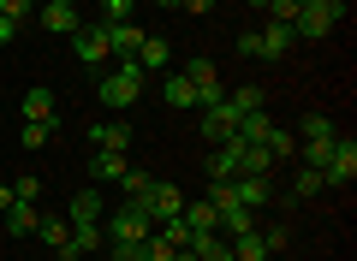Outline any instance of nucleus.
<instances>
[{
  "mask_svg": "<svg viewBox=\"0 0 357 261\" xmlns=\"http://www.w3.org/2000/svg\"><path fill=\"white\" fill-rule=\"evenodd\" d=\"M30 13H36V0H0V18H13V24H24Z\"/></svg>",
  "mask_w": 357,
  "mask_h": 261,
  "instance_id": "nucleus-36",
  "label": "nucleus"
},
{
  "mask_svg": "<svg viewBox=\"0 0 357 261\" xmlns=\"http://www.w3.org/2000/svg\"><path fill=\"white\" fill-rule=\"evenodd\" d=\"M102 190H77V196L72 202H66V220H72V226H102Z\"/></svg>",
  "mask_w": 357,
  "mask_h": 261,
  "instance_id": "nucleus-12",
  "label": "nucleus"
},
{
  "mask_svg": "<svg viewBox=\"0 0 357 261\" xmlns=\"http://www.w3.org/2000/svg\"><path fill=\"white\" fill-rule=\"evenodd\" d=\"M126 155H119V149H96V155H89V178H114V184H119V178H126Z\"/></svg>",
  "mask_w": 357,
  "mask_h": 261,
  "instance_id": "nucleus-18",
  "label": "nucleus"
},
{
  "mask_svg": "<svg viewBox=\"0 0 357 261\" xmlns=\"http://www.w3.org/2000/svg\"><path fill=\"white\" fill-rule=\"evenodd\" d=\"M54 131H60L54 119H24V131H18V143H24V149H42V143H48Z\"/></svg>",
  "mask_w": 357,
  "mask_h": 261,
  "instance_id": "nucleus-28",
  "label": "nucleus"
},
{
  "mask_svg": "<svg viewBox=\"0 0 357 261\" xmlns=\"http://www.w3.org/2000/svg\"><path fill=\"white\" fill-rule=\"evenodd\" d=\"M268 131H274L268 107H262V113H244V119H238V137H244V143H268Z\"/></svg>",
  "mask_w": 357,
  "mask_h": 261,
  "instance_id": "nucleus-25",
  "label": "nucleus"
},
{
  "mask_svg": "<svg viewBox=\"0 0 357 261\" xmlns=\"http://www.w3.org/2000/svg\"><path fill=\"white\" fill-rule=\"evenodd\" d=\"M143 77H149V72H143L137 60H119L114 72H102V84H96V89H102V107H114V113L131 107V101L143 95Z\"/></svg>",
  "mask_w": 357,
  "mask_h": 261,
  "instance_id": "nucleus-1",
  "label": "nucleus"
},
{
  "mask_svg": "<svg viewBox=\"0 0 357 261\" xmlns=\"http://www.w3.org/2000/svg\"><path fill=\"white\" fill-rule=\"evenodd\" d=\"M227 107L238 113V119H244V113H262V89H256V84H244V89H232V95H227Z\"/></svg>",
  "mask_w": 357,
  "mask_h": 261,
  "instance_id": "nucleus-29",
  "label": "nucleus"
},
{
  "mask_svg": "<svg viewBox=\"0 0 357 261\" xmlns=\"http://www.w3.org/2000/svg\"><path fill=\"white\" fill-rule=\"evenodd\" d=\"M6 208H13V184H0V214H6Z\"/></svg>",
  "mask_w": 357,
  "mask_h": 261,
  "instance_id": "nucleus-43",
  "label": "nucleus"
},
{
  "mask_svg": "<svg viewBox=\"0 0 357 261\" xmlns=\"http://www.w3.org/2000/svg\"><path fill=\"white\" fill-rule=\"evenodd\" d=\"M131 60H137L143 72H155V77H161V72H173V48H167V42L155 36V30H149V36H143V48L131 54Z\"/></svg>",
  "mask_w": 357,
  "mask_h": 261,
  "instance_id": "nucleus-14",
  "label": "nucleus"
},
{
  "mask_svg": "<svg viewBox=\"0 0 357 261\" xmlns=\"http://www.w3.org/2000/svg\"><path fill=\"white\" fill-rule=\"evenodd\" d=\"M155 6H167V13H173V6H178V0H155Z\"/></svg>",
  "mask_w": 357,
  "mask_h": 261,
  "instance_id": "nucleus-44",
  "label": "nucleus"
},
{
  "mask_svg": "<svg viewBox=\"0 0 357 261\" xmlns=\"http://www.w3.org/2000/svg\"><path fill=\"white\" fill-rule=\"evenodd\" d=\"M89 149H119L126 155L131 149V125L126 119H96L89 125Z\"/></svg>",
  "mask_w": 357,
  "mask_h": 261,
  "instance_id": "nucleus-10",
  "label": "nucleus"
},
{
  "mask_svg": "<svg viewBox=\"0 0 357 261\" xmlns=\"http://www.w3.org/2000/svg\"><path fill=\"white\" fill-rule=\"evenodd\" d=\"M36 226H42V208L13 196V208H6V232H13V237H36Z\"/></svg>",
  "mask_w": 357,
  "mask_h": 261,
  "instance_id": "nucleus-16",
  "label": "nucleus"
},
{
  "mask_svg": "<svg viewBox=\"0 0 357 261\" xmlns=\"http://www.w3.org/2000/svg\"><path fill=\"white\" fill-rule=\"evenodd\" d=\"M137 249H143V261H173V255H178V249H173V244H167V237H161V232H149V237H143V244H137Z\"/></svg>",
  "mask_w": 357,
  "mask_h": 261,
  "instance_id": "nucleus-34",
  "label": "nucleus"
},
{
  "mask_svg": "<svg viewBox=\"0 0 357 261\" xmlns=\"http://www.w3.org/2000/svg\"><path fill=\"white\" fill-rule=\"evenodd\" d=\"M131 6H143V0H131Z\"/></svg>",
  "mask_w": 357,
  "mask_h": 261,
  "instance_id": "nucleus-47",
  "label": "nucleus"
},
{
  "mask_svg": "<svg viewBox=\"0 0 357 261\" xmlns=\"http://www.w3.org/2000/svg\"><path fill=\"white\" fill-rule=\"evenodd\" d=\"M149 184H155V178H149V173H137V166H126V178H119V190H126V196H143Z\"/></svg>",
  "mask_w": 357,
  "mask_h": 261,
  "instance_id": "nucleus-35",
  "label": "nucleus"
},
{
  "mask_svg": "<svg viewBox=\"0 0 357 261\" xmlns=\"http://www.w3.org/2000/svg\"><path fill=\"white\" fill-rule=\"evenodd\" d=\"M298 6H310V13H340L345 18V0H298Z\"/></svg>",
  "mask_w": 357,
  "mask_h": 261,
  "instance_id": "nucleus-40",
  "label": "nucleus"
},
{
  "mask_svg": "<svg viewBox=\"0 0 357 261\" xmlns=\"http://www.w3.org/2000/svg\"><path fill=\"white\" fill-rule=\"evenodd\" d=\"M268 155H274V161H286V155H298V137L292 131H280V125H274V131H268V143H262Z\"/></svg>",
  "mask_w": 357,
  "mask_h": 261,
  "instance_id": "nucleus-33",
  "label": "nucleus"
},
{
  "mask_svg": "<svg viewBox=\"0 0 357 261\" xmlns=\"http://www.w3.org/2000/svg\"><path fill=\"white\" fill-rule=\"evenodd\" d=\"M250 6H262V13H268V0H250Z\"/></svg>",
  "mask_w": 357,
  "mask_h": 261,
  "instance_id": "nucleus-45",
  "label": "nucleus"
},
{
  "mask_svg": "<svg viewBox=\"0 0 357 261\" xmlns=\"http://www.w3.org/2000/svg\"><path fill=\"white\" fill-rule=\"evenodd\" d=\"M203 137H208V143H232V137H238V113H232L227 101L203 113Z\"/></svg>",
  "mask_w": 357,
  "mask_h": 261,
  "instance_id": "nucleus-13",
  "label": "nucleus"
},
{
  "mask_svg": "<svg viewBox=\"0 0 357 261\" xmlns=\"http://www.w3.org/2000/svg\"><path fill=\"white\" fill-rule=\"evenodd\" d=\"M227 244H232V261H268V244H262L256 226H250V232H238V237H227Z\"/></svg>",
  "mask_w": 357,
  "mask_h": 261,
  "instance_id": "nucleus-20",
  "label": "nucleus"
},
{
  "mask_svg": "<svg viewBox=\"0 0 357 261\" xmlns=\"http://www.w3.org/2000/svg\"><path fill=\"white\" fill-rule=\"evenodd\" d=\"M298 48L292 24H280V18H268L262 30H256V60H286V54Z\"/></svg>",
  "mask_w": 357,
  "mask_h": 261,
  "instance_id": "nucleus-5",
  "label": "nucleus"
},
{
  "mask_svg": "<svg viewBox=\"0 0 357 261\" xmlns=\"http://www.w3.org/2000/svg\"><path fill=\"white\" fill-rule=\"evenodd\" d=\"M102 244H107L102 226H72V249H77V255H96Z\"/></svg>",
  "mask_w": 357,
  "mask_h": 261,
  "instance_id": "nucleus-27",
  "label": "nucleus"
},
{
  "mask_svg": "<svg viewBox=\"0 0 357 261\" xmlns=\"http://www.w3.org/2000/svg\"><path fill=\"white\" fill-rule=\"evenodd\" d=\"M13 196L18 202H36L42 196V178H13Z\"/></svg>",
  "mask_w": 357,
  "mask_h": 261,
  "instance_id": "nucleus-37",
  "label": "nucleus"
},
{
  "mask_svg": "<svg viewBox=\"0 0 357 261\" xmlns=\"http://www.w3.org/2000/svg\"><path fill=\"white\" fill-rule=\"evenodd\" d=\"M24 119H54V89L48 84L24 89Z\"/></svg>",
  "mask_w": 357,
  "mask_h": 261,
  "instance_id": "nucleus-23",
  "label": "nucleus"
},
{
  "mask_svg": "<svg viewBox=\"0 0 357 261\" xmlns=\"http://www.w3.org/2000/svg\"><path fill=\"white\" fill-rule=\"evenodd\" d=\"M36 237H42V244H48V249H60L66 237H72V220H66V214H42V226H36Z\"/></svg>",
  "mask_w": 357,
  "mask_h": 261,
  "instance_id": "nucleus-22",
  "label": "nucleus"
},
{
  "mask_svg": "<svg viewBox=\"0 0 357 261\" xmlns=\"http://www.w3.org/2000/svg\"><path fill=\"white\" fill-rule=\"evenodd\" d=\"M357 178V143L351 137H333V155L321 166V184H351Z\"/></svg>",
  "mask_w": 357,
  "mask_h": 261,
  "instance_id": "nucleus-7",
  "label": "nucleus"
},
{
  "mask_svg": "<svg viewBox=\"0 0 357 261\" xmlns=\"http://www.w3.org/2000/svg\"><path fill=\"white\" fill-rule=\"evenodd\" d=\"M238 143H244V137H238ZM274 166H280V161H274V155H268L262 143H244V161H238V173H256V178H268Z\"/></svg>",
  "mask_w": 357,
  "mask_h": 261,
  "instance_id": "nucleus-21",
  "label": "nucleus"
},
{
  "mask_svg": "<svg viewBox=\"0 0 357 261\" xmlns=\"http://www.w3.org/2000/svg\"><path fill=\"white\" fill-rule=\"evenodd\" d=\"M137 202L149 208V220H155V226H173L178 214H185V196H178V184H167V178H155V184L143 190Z\"/></svg>",
  "mask_w": 357,
  "mask_h": 261,
  "instance_id": "nucleus-3",
  "label": "nucleus"
},
{
  "mask_svg": "<svg viewBox=\"0 0 357 261\" xmlns=\"http://www.w3.org/2000/svg\"><path fill=\"white\" fill-rule=\"evenodd\" d=\"M298 137H340V131H333V119H328V113H310V119H298Z\"/></svg>",
  "mask_w": 357,
  "mask_h": 261,
  "instance_id": "nucleus-32",
  "label": "nucleus"
},
{
  "mask_svg": "<svg viewBox=\"0 0 357 261\" xmlns=\"http://www.w3.org/2000/svg\"><path fill=\"white\" fill-rule=\"evenodd\" d=\"M185 77H191V89H197V107H203V113L227 101V89H220V72H215L208 60H191V65H185Z\"/></svg>",
  "mask_w": 357,
  "mask_h": 261,
  "instance_id": "nucleus-4",
  "label": "nucleus"
},
{
  "mask_svg": "<svg viewBox=\"0 0 357 261\" xmlns=\"http://www.w3.org/2000/svg\"><path fill=\"white\" fill-rule=\"evenodd\" d=\"M102 232H107V244H143V237L155 232V220H149V208H143L137 196H126L119 214H102Z\"/></svg>",
  "mask_w": 357,
  "mask_h": 261,
  "instance_id": "nucleus-2",
  "label": "nucleus"
},
{
  "mask_svg": "<svg viewBox=\"0 0 357 261\" xmlns=\"http://www.w3.org/2000/svg\"><path fill=\"white\" fill-rule=\"evenodd\" d=\"M178 6H185V13H197V18H203V13H215V0H178Z\"/></svg>",
  "mask_w": 357,
  "mask_h": 261,
  "instance_id": "nucleus-41",
  "label": "nucleus"
},
{
  "mask_svg": "<svg viewBox=\"0 0 357 261\" xmlns=\"http://www.w3.org/2000/svg\"><path fill=\"white\" fill-rule=\"evenodd\" d=\"M13 36H18V24H13V18H0V48H6Z\"/></svg>",
  "mask_w": 357,
  "mask_h": 261,
  "instance_id": "nucleus-42",
  "label": "nucleus"
},
{
  "mask_svg": "<svg viewBox=\"0 0 357 261\" xmlns=\"http://www.w3.org/2000/svg\"><path fill=\"white\" fill-rule=\"evenodd\" d=\"M66 6H77V0H66Z\"/></svg>",
  "mask_w": 357,
  "mask_h": 261,
  "instance_id": "nucleus-46",
  "label": "nucleus"
},
{
  "mask_svg": "<svg viewBox=\"0 0 357 261\" xmlns=\"http://www.w3.org/2000/svg\"><path fill=\"white\" fill-rule=\"evenodd\" d=\"M286 237H292V232H286V226H268V232H262V244H268V255H274V249H286Z\"/></svg>",
  "mask_w": 357,
  "mask_h": 261,
  "instance_id": "nucleus-38",
  "label": "nucleus"
},
{
  "mask_svg": "<svg viewBox=\"0 0 357 261\" xmlns=\"http://www.w3.org/2000/svg\"><path fill=\"white\" fill-rule=\"evenodd\" d=\"M72 54L84 65H107V54H114V42H107V24H84L72 36Z\"/></svg>",
  "mask_w": 357,
  "mask_h": 261,
  "instance_id": "nucleus-8",
  "label": "nucleus"
},
{
  "mask_svg": "<svg viewBox=\"0 0 357 261\" xmlns=\"http://www.w3.org/2000/svg\"><path fill=\"white\" fill-rule=\"evenodd\" d=\"M345 18L340 13H310V6H298V18H292V36L298 42H316V36H333Z\"/></svg>",
  "mask_w": 357,
  "mask_h": 261,
  "instance_id": "nucleus-9",
  "label": "nucleus"
},
{
  "mask_svg": "<svg viewBox=\"0 0 357 261\" xmlns=\"http://www.w3.org/2000/svg\"><path fill=\"white\" fill-rule=\"evenodd\" d=\"M328 155H333V137H310V143H304V166H310V173H321Z\"/></svg>",
  "mask_w": 357,
  "mask_h": 261,
  "instance_id": "nucleus-30",
  "label": "nucleus"
},
{
  "mask_svg": "<svg viewBox=\"0 0 357 261\" xmlns=\"http://www.w3.org/2000/svg\"><path fill=\"white\" fill-rule=\"evenodd\" d=\"M220 214V226H215V232H227V237H238V232H250V208H238V202H232V208H215Z\"/></svg>",
  "mask_w": 357,
  "mask_h": 261,
  "instance_id": "nucleus-26",
  "label": "nucleus"
},
{
  "mask_svg": "<svg viewBox=\"0 0 357 261\" xmlns=\"http://www.w3.org/2000/svg\"><path fill=\"white\" fill-rule=\"evenodd\" d=\"M268 196H274V184H268V178H256V173H238V178H232V202H238V208L256 214Z\"/></svg>",
  "mask_w": 357,
  "mask_h": 261,
  "instance_id": "nucleus-11",
  "label": "nucleus"
},
{
  "mask_svg": "<svg viewBox=\"0 0 357 261\" xmlns=\"http://www.w3.org/2000/svg\"><path fill=\"white\" fill-rule=\"evenodd\" d=\"M36 24L48 30V36H77L84 18H77V6H66V0H42V6H36Z\"/></svg>",
  "mask_w": 357,
  "mask_h": 261,
  "instance_id": "nucleus-6",
  "label": "nucleus"
},
{
  "mask_svg": "<svg viewBox=\"0 0 357 261\" xmlns=\"http://www.w3.org/2000/svg\"><path fill=\"white\" fill-rule=\"evenodd\" d=\"M161 95H167V107H197V89L185 72H161Z\"/></svg>",
  "mask_w": 357,
  "mask_h": 261,
  "instance_id": "nucleus-17",
  "label": "nucleus"
},
{
  "mask_svg": "<svg viewBox=\"0 0 357 261\" xmlns=\"http://www.w3.org/2000/svg\"><path fill=\"white\" fill-rule=\"evenodd\" d=\"M316 190H328V184H321V173H310V166H298V178H292V202H310Z\"/></svg>",
  "mask_w": 357,
  "mask_h": 261,
  "instance_id": "nucleus-31",
  "label": "nucleus"
},
{
  "mask_svg": "<svg viewBox=\"0 0 357 261\" xmlns=\"http://www.w3.org/2000/svg\"><path fill=\"white\" fill-rule=\"evenodd\" d=\"M178 220L191 226V232H215V226H220V214L208 208V202H185V214H178Z\"/></svg>",
  "mask_w": 357,
  "mask_h": 261,
  "instance_id": "nucleus-24",
  "label": "nucleus"
},
{
  "mask_svg": "<svg viewBox=\"0 0 357 261\" xmlns=\"http://www.w3.org/2000/svg\"><path fill=\"white\" fill-rule=\"evenodd\" d=\"M238 161H244V143H215V155H208V178H238Z\"/></svg>",
  "mask_w": 357,
  "mask_h": 261,
  "instance_id": "nucleus-15",
  "label": "nucleus"
},
{
  "mask_svg": "<svg viewBox=\"0 0 357 261\" xmlns=\"http://www.w3.org/2000/svg\"><path fill=\"white\" fill-rule=\"evenodd\" d=\"M107 255H114V261H143V249L137 244H107Z\"/></svg>",
  "mask_w": 357,
  "mask_h": 261,
  "instance_id": "nucleus-39",
  "label": "nucleus"
},
{
  "mask_svg": "<svg viewBox=\"0 0 357 261\" xmlns=\"http://www.w3.org/2000/svg\"><path fill=\"white\" fill-rule=\"evenodd\" d=\"M143 36H149V30H137V24H107V42H114L119 60H131V54L143 48Z\"/></svg>",
  "mask_w": 357,
  "mask_h": 261,
  "instance_id": "nucleus-19",
  "label": "nucleus"
}]
</instances>
